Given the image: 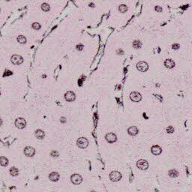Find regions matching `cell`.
Returning <instances> with one entry per match:
<instances>
[{"instance_id":"cell-29","label":"cell","mask_w":192,"mask_h":192,"mask_svg":"<svg viewBox=\"0 0 192 192\" xmlns=\"http://www.w3.org/2000/svg\"><path fill=\"white\" fill-rule=\"evenodd\" d=\"M77 49L78 50H82V49H83V45H82V44H80V45H77Z\"/></svg>"},{"instance_id":"cell-18","label":"cell","mask_w":192,"mask_h":192,"mask_svg":"<svg viewBox=\"0 0 192 192\" xmlns=\"http://www.w3.org/2000/svg\"><path fill=\"white\" fill-rule=\"evenodd\" d=\"M8 164V158L4 157V156H2L0 157V165L3 166V167H5Z\"/></svg>"},{"instance_id":"cell-21","label":"cell","mask_w":192,"mask_h":192,"mask_svg":"<svg viewBox=\"0 0 192 192\" xmlns=\"http://www.w3.org/2000/svg\"><path fill=\"white\" fill-rule=\"evenodd\" d=\"M119 10L120 12L125 13L128 10V7L126 6L125 5H121L119 7Z\"/></svg>"},{"instance_id":"cell-22","label":"cell","mask_w":192,"mask_h":192,"mask_svg":"<svg viewBox=\"0 0 192 192\" xmlns=\"http://www.w3.org/2000/svg\"><path fill=\"white\" fill-rule=\"evenodd\" d=\"M17 41H18L19 43L25 44L26 42V38L24 36H23V35H20L17 38Z\"/></svg>"},{"instance_id":"cell-1","label":"cell","mask_w":192,"mask_h":192,"mask_svg":"<svg viewBox=\"0 0 192 192\" xmlns=\"http://www.w3.org/2000/svg\"><path fill=\"white\" fill-rule=\"evenodd\" d=\"M77 145L80 149H86L89 146V140L85 137H80L77 140Z\"/></svg>"},{"instance_id":"cell-11","label":"cell","mask_w":192,"mask_h":192,"mask_svg":"<svg viewBox=\"0 0 192 192\" xmlns=\"http://www.w3.org/2000/svg\"><path fill=\"white\" fill-rule=\"evenodd\" d=\"M151 152L153 155H158L162 152V149L161 148V146H159L158 145H154L151 148Z\"/></svg>"},{"instance_id":"cell-9","label":"cell","mask_w":192,"mask_h":192,"mask_svg":"<svg viewBox=\"0 0 192 192\" xmlns=\"http://www.w3.org/2000/svg\"><path fill=\"white\" fill-rule=\"evenodd\" d=\"M23 152L26 157H32L35 154V149L32 146H26L24 149Z\"/></svg>"},{"instance_id":"cell-2","label":"cell","mask_w":192,"mask_h":192,"mask_svg":"<svg viewBox=\"0 0 192 192\" xmlns=\"http://www.w3.org/2000/svg\"><path fill=\"white\" fill-rule=\"evenodd\" d=\"M122 179V174L119 171H112L110 174V179L112 182H119V180Z\"/></svg>"},{"instance_id":"cell-27","label":"cell","mask_w":192,"mask_h":192,"mask_svg":"<svg viewBox=\"0 0 192 192\" xmlns=\"http://www.w3.org/2000/svg\"><path fill=\"white\" fill-rule=\"evenodd\" d=\"M155 9L157 12H161L163 11V9H162V8L161 6H155Z\"/></svg>"},{"instance_id":"cell-3","label":"cell","mask_w":192,"mask_h":192,"mask_svg":"<svg viewBox=\"0 0 192 192\" xmlns=\"http://www.w3.org/2000/svg\"><path fill=\"white\" fill-rule=\"evenodd\" d=\"M14 124H15V126L19 128V129H23V128H24L26 127V120L23 119V118H17L16 120H15V122H14Z\"/></svg>"},{"instance_id":"cell-14","label":"cell","mask_w":192,"mask_h":192,"mask_svg":"<svg viewBox=\"0 0 192 192\" xmlns=\"http://www.w3.org/2000/svg\"><path fill=\"white\" fill-rule=\"evenodd\" d=\"M59 178H60V176L57 172H52L49 175V179L52 182H57L59 181Z\"/></svg>"},{"instance_id":"cell-8","label":"cell","mask_w":192,"mask_h":192,"mask_svg":"<svg viewBox=\"0 0 192 192\" xmlns=\"http://www.w3.org/2000/svg\"><path fill=\"white\" fill-rule=\"evenodd\" d=\"M106 140L110 143H114L117 140V137L114 133H108L105 136Z\"/></svg>"},{"instance_id":"cell-28","label":"cell","mask_w":192,"mask_h":192,"mask_svg":"<svg viewBox=\"0 0 192 192\" xmlns=\"http://www.w3.org/2000/svg\"><path fill=\"white\" fill-rule=\"evenodd\" d=\"M173 48L174 49H175V50H177V49H179V44H173Z\"/></svg>"},{"instance_id":"cell-10","label":"cell","mask_w":192,"mask_h":192,"mask_svg":"<svg viewBox=\"0 0 192 192\" xmlns=\"http://www.w3.org/2000/svg\"><path fill=\"white\" fill-rule=\"evenodd\" d=\"M11 61L13 64L14 65H20L21 63H23V59L22 56H20V55H14L11 59Z\"/></svg>"},{"instance_id":"cell-7","label":"cell","mask_w":192,"mask_h":192,"mask_svg":"<svg viewBox=\"0 0 192 192\" xmlns=\"http://www.w3.org/2000/svg\"><path fill=\"white\" fill-rule=\"evenodd\" d=\"M130 98L134 102H139L142 99V95L137 92H132L130 94Z\"/></svg>"},{"instance_id":"cell-17","label":"cell","mask_w":192,"mask_h":192,"mask_svg":"<svg viewBox=\"0 0 192 192\" xmlns=\"http://www.w3.org/2000/svg\"><path fill=\"white\" fill-rule=\"evenodd\" d=\"M179 172L176 170H175V169H172V170H169V172H168V175L170 176V177H172V178H176V177H177L178 176H179Z\"/></svg>"},{"instance_id":"cell-30","label":"cell","mask_w":192,"mask_h":192,"mask_svg":"<svg viewBox=\"0 0 192 192\" xmlns=\"http://www.w3.org/2000/svg\"><path fill=\"white\" fill-rule=\"evenodd\" d=\"M64 119H65V117H62V118H61V122H62V123H64V122H65V121Z\"/></svg>"},{"instance_id":"cell-31","label":"cell","mask_w":192,"mask_h":192,"mask_svg":"<svg viewBox=\"0 0 192 192\" xmlns=\"http://www.w3.org/2000/svg\"><path fill=\"white\" fill-rule=\"evenodd\" d=\"M2 125V119H0V126Z\"/></svg>"},{"instance_id":"cell-4","label":"cell","mask_w":192,"mask_h":192,"mask_svg":"<svg viewBox=\"0 0 192 192\" xmlns=\"http://www.w3.org/2000/svg\"><path fill=\"white\" fill-rule=\"evenodd\" d=\"M137 167L141 170H146L149 167V163L144 159H140L137 162Z\"/></svg>"},{"instance_id":"cell-13","label":"cell","mask_w":192,"mask_h":192,"mask_svg":"<svg viewBox=\"0 0 192 192\" xmlns=\"http://www.w3.org/2000/svg\"><path fill=\"white\" fill-rule=\"evenodd\" d=\"M138 132H139V130L136 126H131L128 128V133L131 136H136L138 134Z\"/></svg>"},{"instance_id":"cell-23","label":"cell","mask_w":192,"mask_h":192,"mask_svg":"<svg viewBox=\"0 0 192 192\" xmlns=\"http://www.w3.org/2000/svg\"><path fill=\"white\" fill-rule=\"evenodd\" d=\"M50 5L47 3H43L41 5V9L44 11H48L50 10Z\"/></svg>"},{"instance_id":"cell-19","label":"cell","mask_w":192,"mask_h":192,"mask_svg":"<svg viewBox=\"0 0 192 192\" xmlns=\"http://www.w3.org/2000/svg\"><path fill=\"white\" fill-rule=\"evenodd\" d=\"M9 172H10V174H11L12 176H18L19 174L18 169L16 168V167H11V168L10 169Z\"/></svg>"},{"instance_id":"cell-24","label":"cell","mask_w":192,"mask_h":192,"mask_svg":"<svg viewBox=\"0 0 192 192\" xmlns=\"http://www.w3.org/2000/svg\"><path fill=\"white\" fill-rule=\"evenodd\" d=\"M32 28L34 29H39L40 28H41V25L38 23H34L33 24H32Z\"/></svg>"},{"instance_id":"cell-26","label":"cell","mask_w":192,"mask_h":192,"mask_svg":"<svg viewBox=\"0 0 192 192\" xmlns=\"http://www.w3.org/2000/svg\"><path fill=\"white\" fill-rule=\"evenodd\" d=\"M167 133L171 134V133L174 132V128L173 127V126H168V127L167 128Z\"/></svg>"},{"instance_id":"cell-12","label":"cell","mask_w":192,"mask_h":192,"mask_svg":"<svg viewBox=\"0 0 192 192\" xmlns=\"http://www.w3.org/2000/svg\"><path fill=\"white\" fill-rule=\"evenodd\" d=\"M65 98L67 101H73L75 100V93L71 91H68L65 94Z\"/></svg>"},{"instance_id":"cell-6","label":"cell","mask_w":192,"mask_h":192,"mask_svg":"<svg viewBox=\"0 0 192 192\" xmlns=\"http://www.w3.org/2000/svg\"><path fill=\"white\" fill-rule=\"evenodd\" d=\"M137 68L141 72H146L149 69V65L146 62H139L137 64Z\"/></svg>"},{"instance_id":"cell-15","label":"cell","mask_w":192,"mask_h":192,"mask_svg":"<svg viewBox=\"0 0 192 192\" xmlns=\"http://www.w3.org/2000/svg\"><path fill=\"white\" fill-rule=\"evenodd\" d=\"M35 136L36 137V138H38V140H43L45 137V134L42 130L37 129L35 131Z\"/></svg>"},{"instance_id":"cell-20","label":"cell","mask_w":192,"mask_h":192,"mask_svg":"<svg viewBox=\"0 0 192 192\" xmlns=\"http://www.w3.org/2000/svg\"><path fill=\"white\" fill-rule=\"evenodd\" d=\"M141 46H142V43H141L140 41H134L133 42V47H134V48H135V49L140 48Z\"/></svg>"},{"instance_id":"cell-16","label":"cell","mask_w":192,"mask_h":192,"mask_svg":"<svg viewBox=\"0 0 192 192\" xmlns=\"http://www.w3.org/2000/svg\"><path fill=\"white\" fill-rule=\"evenodd\" d=\"M164 65L167 68H173L175 66V62L172 59H167L164 61Z\"/></svg>"},{"instance_id":"cell-5","label":"cell","mask_w":192,"mask_h":192,"mask_svg":"<svg viewBox=\"0 0 192 192\" xmlns=\"http://www.w3.org/2000/svg\"><path fill=\"white\" fill-rule=\"evenodd\" d=\"M71 181L74 185H80L83 182V178L80 174H75L71 176Z\"/></svg>"},{"instance_id":"cell-32","label":"cell","mask_w":192,"mask_h":192,"mask_svg":"<svg viewBox=\"0 0 192 192\" xmlns=\"http://www.w3.org/2000/svg\"><path fill=\"white\" fill-rule=\"evenodd\" d=\"M89 192H96V191H91Z\"/></svg>"},{"instance_id":"cell-25","label":"cell","mask_w":192,"mask_h":192,"mask_svg":"<svg viewBox=\"0 0 192 192\" xmlns=\"http://www.w3.org/2000/svg\"><path fill=\"white\" fill-rule=\"evenodd\" d=\"M50 155L52 156V157H55V158H57L58 156H59V152L56 151V150H53V151H52L51 152H50Z\"/></svg>"}]
</instances>
